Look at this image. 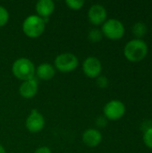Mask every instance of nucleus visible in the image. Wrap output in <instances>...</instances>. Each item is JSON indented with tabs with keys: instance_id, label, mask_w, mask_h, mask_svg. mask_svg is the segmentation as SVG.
<instances>
[{
	"instance_id": "aec40b11",
	"label": "nucleus",
	"mask_w": 152,
	"mask_h": 153,
	"mask_svg": "<svg viewBox=\"0 0 152 153\" xmlns=\"http://www.w3.org/2000/svg\"><path fill=\"white\" fill-rule=\"evenodd\" d=\"M96 124L99 127H105L108 125V119L105 117H99L97 118Z\"/></svg>"
},
{
	"instance_id": "4468645a",
	"label": "nucleus",
	"mask_w": 152,
	"mask_h": 153,
	"mask_svg": "<svg viewBox=\"0 0 152 153\" xmlns=\"http://www.w3.org/2000/svg\"><path fill=\"white\" fill-rule=\"evenodd\" d=\"M132 32L135 36V39H142V38L148 32V27H147L146 23H144L143 22H137L133 25Z\"/></svg>"
},
{
	"instance_id": "a211bd4d",
	"label": "nucleus",
	"mask_w": 152,
	"mask_h": 153,
	"mask_svg": "<svg viewBox=\"0 0 152 153\" xmlns=\"http://www.w3.org/2000/svg\"><path fill=\"white\" fill-rule=\"evenodd\" d=\"M9 20V13L8 11L4 7L0 5V27L6 24V22Z\"/></svg>"
},
{
	"instance_id": "f8f14e48",
	"label": "nucleus",
	"mask_w": 152,
	"mask_h": 153,
	"mask_svg": "<svg viewBox=\"0 0 152 153\" xmlns=\"http://www.w3.org/2000/svg\"><path fill=\"white\" fill-rule=\"evenodd\" d=\"M55 9V4L51 0H39L36 4V11L40 18L43 20L49 17Z\"/></svg>"
},
{
	"instance_id": "2eb2a0df",
	"label": "nucleus",
	"mask_w": 152,
	"mask_h": 153,
	"mask_svg": "<svg viewBox=\"0 0 152 153\" xmlns=\"http://www.w3.org/2000/svg\"><path fill=\"white\" fill-rule=\"evenodd\" d=\"M102 38H103V34H102L101 30H99V29H93L88 34L89 40L91 41V42H93V43L99 42L102 39Z\"/></svg>"
},
{
	"instance_id": "6e6552de",
	"label": "nucleus",
	"mask_w": 152,
	"mask_h": 153,
	"mask_svg": "<svg viewBox=\"0 0 152 153\" xmlns=\"http://www.w3.org/2000/svg\"><path fill=\"white\" fill-rule=\"evenodd\" d=\"M107 16L108 13L106 8L99 4L91 5L88 12V18L94 25L103 24L107 21Z\"/></svg>"
},
{
	"instance_id": "412c9836",
	"label": "nucleus",
	"mask_w": 152,
	"mask_h": 153,
	"mask_svg": "<svg viewBox=\"0 0 152 153\" xmlns=\"http://www.w3.org/2000/svg\"><path fill=\"white\" fill-rule=\"evenodd\" d=\"M34 153H51V151H50V149L48 147L43 146V147H40L39 149H37Z\"/></svg>"
},
{
	"instance_id": "423d86ee",
	"label": "nucleus",
	"mask_w": 152,
	"mask_h": 153,
	"mask_svg": "<svg viewBox=\"0 0 152 153\" xmlns=\"http://www.w3.org/2000/svg\"><path fill=\"white\" fill-rule=\"evenodd\" d=\"M79 61L76 56L71 53H64L56 56L55 65L62 73H69L78 66Z\"/></svg>"
},
{
	"instance_id": "39448f33",
	"label": "nucleus",
	"mask_w": 152,
	"mask_h": 153,
	"mask_svg": "<svg viewBox=\"0 0 152 153\" xmlns=\"http://www.w3.org/2000/svg\"><path fill=\"white\" fill-rule=\"evenodd\" d=\"M125 111H126L125 105L118 100H110L105 105L103 108L104 117L108 120H111V121H117L121 119L125 116Z\"/></svg>"
},
{
	"instance_id": "9d476101",
	"label": "nucleus",
	"mask_w": 152,
	"mask_h": 153,
	"mask_svg": "<svg viewBox=\"0 0 152 153\" xmlns=\"http://www.w3.org/2000/svg\"><path fill=\"white\" fill-rule=\"evenodd\" d=\"M83 143L89 147H96L102 141V134L97 129H88L82 134Z\"/></svg>"
},
{
	"instance_id": "1a4fd4ad",
	"label": "nucleus",
	"mask_w": 152,
	"mask_h": 153,
	"mask_svg": "<svg viewBox=\"0 0 152 153\" xmlns=\"http://www.w3.org/2000/svg\"><path fill=\"white\" fill-rule=\"evenodd\" d=\"M45 126L43 116L37 110H32L26 119V127L31 133L40 132Z\"/></svg>"
},
{
	"instance_id": "20e7f679",
	"label": "nucleus",
	"mask_w": 152,
	"mask_h": 153,
	"mask_svg": "<svg viewBox=\"0 0 152 153\" xmlns=\"http://www.w3.org/2000/svg\"><path fill=\"white\" fill-rule=\"evenodd\" d=\"M101 32L103 36L107 37L109 39L118 40L124 37L125 29V25L121 21L112 18L107 20L103 23Z\"/></svg>"
},
{
	"instance_id": "f3484780",
	"label": "nucleus",
	"mask_w": 152,
	"mask_h": 153,
	"mask_svg": "<svg viewBox=\"0 0 152 153\" xmlns=\"http://www.w3.org/2000/svg\"><path fill=\"white\" fill-rule=\"evenodd\" d=\"M65 4L73 10H80L83 4H84V1L83 0H66L65 1Z\"/></svg>"
},
{
	"instance_id": "ddd939ff",
	"label": "nucleus",
	"mask_w": 152,
	"mask_h": 153,
	"mask_svg": "<svg viewBox=\"0 0 152 153\" xmlns=\"http://www.w3.org/2000/svg\"><path fill=\"white\" fill-rule=\"evenodd\" d=\"M55 68L50 65V64H47V63H43V64H40L35 74H37L38 78L40 79V80H43V81H49L51 80L54 75H55Z\"/></svg>"
},
{
	"instance_id": "4be33fe9",
	"label": "nucleus",
	"mask_w": 152,
	"mask_h": 153,
	"mask_svg": "<svg viewBox=\"0 0 152 153\" xmlns=\"http://www.w3.org/2000/svg\"><path fill=\"white\" fill-rule=\"evenodd\" d=\"M0 153H5V151L4 149V147L0 144Z\"/></svg>"
},
{
	"instance_id": "0eeeda50",
	"label": "nucleus",
	"mask_w": 152,
	"mask_h": 153,
	"mask_svg": "<svg viewBox=\"0 0 152 153\" xmlns=\"http://www.w3.org/2000/svg\"><path fill=\"white\" fill-rule=\"evenodd\" d=\"M82 70L84 74L89 78H98L102 71L101 62L95 56H90L84 60Z\"/></svg>"
},
{
	"instance_id": "f03ea898",
	"label": "nucleus",
	"mask_w": 152,
	"mask_h": 153,
	"mask_svg": "<svg viewBox=\"0 0 152 153\" xmlns=\"http://www.w3.org/2000/svg\"><path fill=\"white\" fill-rule=\"evenodd\" d=\"M12 72L17 79L24 82L34 78L36 69L34 64L30 59L22 57L14 61Z\"/></svg>"
},
{
	"instance_id": "6ab92c4d",
	"label": "nucleus",
	"mask_w": 152,
	"mask_h": 153,
	"mask_svg": "<svg viewBox=\"0 0 152 153\" xmlns=\"http://www.w3.org/2000/svg\"><path fill=\"white\" fill-rule=\"evenodd\" d=\"M97 85L99 87V88H102V89H105L108 87V80L106 76H103V75H99L98 78H97Z\"/></svg>"
},
{
	"instance_id": "9b49d317",
	"label": "nucleus",
	"mask_w": 152,
	"mask_h": 153,
	"mask_svg": "<svg viewBox=\"0 0 152 153\" xmlns=\"http://www.w3.org/2000/svg\"><path fill=\"white\" fill-rule=\"evenodd\" d=\"M20 94L25 99H30L37 94L38 91V82L33 78L31 80L24 81L20 86L19 89Z\"/></svg>"
},
{
	"instance_id": "7ed1b4c3",
	"label": "nucleus",
	"mask_w": 152,
	"mask_h": 153,
	"mask_svg": "<svg viewBox=\"0 0 152 153\" xmlns=\"http://www.w3.org/2000/svg\"><path fill=\"white\" fill-rule=\"evenodd\" d=\"M45 21L38 15L27 17L22 23V30L29 38H38L45 30Z\"/></svg>"
},
{
	"instance_id": "dca6fc26",
	"label": "nucleus",
	"mask_w": 152,
	"mask_h": 153,
	"mask_svg": "<svg viewBox=\"0 0 152 153\" xmlns=\"http://www.w3.org/2000/svg\"><path fill=\"white\" fill-rule=\"evenodd\" d=\"M143 143L146 147L152 150V126L148 127L143 134Z\"/></svg>"
},
{
	"instance_id": "f257e3e1",
	"label": "nucleus",
	"mask_w": 152,
	"mask_h": 153,
	"mask_svg": "<svg viewBox=\"0 0 152 153\" xmlns=\"http://www.w3.org/2000/svg\"><path fill=\"white\" fill-rule=\"evenodd\" d=\"M149 52L148 44L141 39H133L126 43L124 48L125 57L133 63H138L145 59Z\"/></svg>"
}]
</instances>
